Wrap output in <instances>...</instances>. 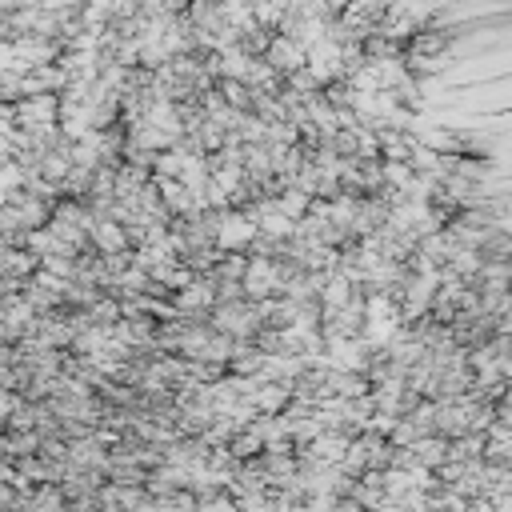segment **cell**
<instances>
[{"label": "cell", "instance_id": "6da1fadb", "mask_svg": "<svg viewBox=\"0 0 512 512\" xmlns=\"http://www.w3.org/2000/svg\"><path fill=\"white\" fill-rule=\"evenodd\" d=\"M260 60H264L280 80H284V76H292L296 68H304V44H296L292 36H280V32H276Z\"/></svg>", "mask_w": 512, "mask_h": 512}]
</instances>
